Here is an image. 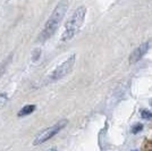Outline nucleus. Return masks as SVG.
Returning <instances> with one entry per match:
<instances>
[{
  "label": "nucleus",
  "mask_w": 152,
  "mask_h": 151,
  "mask_svg": "<svg viewBox=\"0 0 152 151\" xmlns=\"http://www.w3.org/2000/svg\"><path fill=\"white\" fill-rule=\"evenodd\" d=\"M67 8H68V1L67 0H61L60 2H58V5L55 7V9L50 15L49 19L45 22V27H43L42 32L40 33L39 41L43 42V41L50 39L53 35V33L57 31L58 26L60 25L61 21L65 17Z\"/></svg>",
  "instance_id": "f257e3e1"
},
{
  "label": "nucleus",
  "mask_w": 152,
  "mask_h": 151,
  "mask_svg": "<svg viewBox=\"0 0 152 151\" xmlns=\"http://www.w3.org/2000/svg\"><path fill=\"white\" fill-rule=\"evenodd\" d=\"M86 15V8L84 6L78 7L73 15L70 16V18L67 21L65 30L61 35V42H68L72 39L75 37L76 34L80 32L84 23V18Z\"/></svg>",
  "instance_id": "f03ea898"
},
{
  "label": "nucleus",
  "mask_w": 152,
  "mask_h": 151,
  "mask_svg": "<svg viewBox=\"0 0 152 151\" xmlns=\"http://www.w3.org/2000/svg\"><path fill=\"white\" fill-rule=\"evenodd\" d=\"M75 55H72L70 57H68L66 60H64L59 66H57L56 68L52 70L50 76L48 77V81L49 82H56V81H59V80L64 78L73 69L74 65H75Z\"/></svg>",
  "instance_id": "7ed1b4c3"
},
{
  "label": "nucleus",
  "mask_w": 152,
  "mask_h": 151,
  "mask_svg": "<svg viewBox=\"0 0 152 151\" xmlns=\"http://www.w3.org/2000/svg\"><path fill=\"white\" fill-rule=\"evenodd\" d=\"M67 124H68V120L61 119V120H59L58 123L53 124L52 126H50V127L45 128V131H42L40 134H38V136H37L35 140H34V145L42 144V143L47 142L48 140H50L51 138H53L57 133L60 132Z\"/></svg>",
  "instance_id": "20e7f679"
},
{
  "label": "nucleus",
  "mask_w": 152,
  "mask_h": 151,
  "mask_svg": "<svg viewBox=\"0 0 152 151\" xmlns=\"http://www.w3.org/2000/svg\"><path fill=\"white\" fill-rule=\"evenodd\" d=\"M149 49H150V41L149 42H144V43L141 44L140 47H137L131 54V56H129V64H136L137 62H140L143 57L145 56V54L148 52Z\"/></svg>",
  "instance_id": "39448f33"
},
{
  "label": "nucleus",
  "mask_w": 152,
  "mask_h": 151,
  "mask_svg": "<svg viewBox=\"0 0 152 151\" xmlns=\"http://www.w3.org/2000/svg\"><path fill=\"white\" fill-rule=\"evenodd\" d=\"M12 59H13V54H10L5 60H2V62L0 63V78H1V76L5 74V72H6L7 67L9 66V64H10V62H12Z\"/></svg>",
  "instance_id": "423d86ee"
},
{
  "label": "nucleus",
  "mask_w": 152,
  "mask_h": 151,
  "mask_svg": "<svg viewBox=\"0 0 152 151\" xmlns=\"http://www.w3.org/2000/svg\"><path fill=\"white\" fill-rule=\"evenodd\" d=\"M34 110H35V106H34V105H27V106L23 107L19 110L18 116L19 117H24V116H27V115L32 114Z\"/></svg>",
  "instance_id": "0eeeda50"
},
{
  "label": "nucleus",
  "mask_w": 152,
  "mask_h": 151,
  "mask_svg": "<svg viewBox=\"0 0 152 151\" xmlns=\"http://www.w3.org/2000/svg\"><path fill=\"white\" fill-rule=\"evenodd\" d=\"M141 116L144 118V119H152V113L149 110H142L141 111Z\"/></svg>",
  "instance_id": "6e6552de"
},
{
  "label": "nucleus",
  "mask_w": 152,
  "mask_h": 151,
  "mask_svg": "<svg viewBox=\"0 0 152 151\" xmlns=\"http://www.w3.org/2000/svg\"><path fill=\"white\" fill-rule=\"evenodd\" d=\"M7 101H8V97H7V95L6 93H1V95H0V108L2 107V106H5Z\"/></svg>",
  "instance_id": "1a4fd4ad"
},
{
  "label": "nucleus",
  "mask_w": 152,
  "mask_h": 151,
  "mask_svg": "<svg viewBox=\"0 0 152 151\" xmlns=\"http://www.w3.org/2000/svg\"><path fill=\"white\" fill-rule=\"evenodd\" d=\"M142 130H143V125H142V124H136V125H134L133 127H132V133L137 134V133L141 132Z\"/></svg>",
  "instance_id": "9d476101"
},
{
  "label": "nucleus",
  "mask_w": 152,
  "mask_h": 151,
  "mask_svg": "<svg viewBox=\"0 0 152 151\" xmlns=\"http://www.w3.org/2000/svg\"><path fill=\"white\" fill-rule=\"evenodd\" d=\"M51 151H57V150H56V149H53V150H51Z\"/></svg>",
  "instance_id": "9b49d317"
},
{
  "label": "nucleus",
  "mask_w": 152,
  "mask_h": 151,
  "mask_svg": "<svg viewBox=\"0 0 152 151\" xmlns=\"http://www.w3.org/2000/svg\"><path fill=\"white\" fill-rule=\"evenodd\" d=\"M148 151H152V149H151V150H148Z\"/></svg>",
  "instance_id": "f8f14e48"
},
{
  "label": "nucleus",
  "mask_w": 152,
  "mask_h": 151,
  "mask_svg": "<svg viewBox=\"0 0 152 151\" xmlns=\"http://www.w3.org/2000/svg\"><path fill=\"white\" fill-rule=\"evenodd\" d=\"M134 151H136V150H134Z\"/></svg>",
  "instance_id": "ddd939ff"
}]
</instances>
